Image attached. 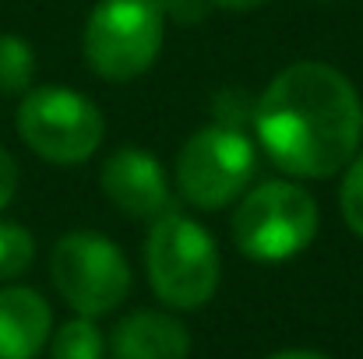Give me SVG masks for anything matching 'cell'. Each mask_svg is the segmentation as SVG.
Segmentation results:
<instances>
[{
    "mask_svg": "<svg viewBox=\"0 0 363 359\" xmlns=\"http://www.w3.org/2000/svg\"><path fill=\"white\" fill-rule=\"evenodd\" d=\"M254 130L282 173L300 180H328L360 152V96L332 64L300 60L279 71L257 96Z\"/></svg>",
    "mask_w": 363,
    "mask_h": 359,
    "instance_id": "6da1fadb",
    "label": "cell"
},
{
    "mask_svg": "<svg viewBox=\"0 0 363 359\" xmlns=\"http://www.w3.org/2000/svg\"><path fill=\"white\" fill-rule=\"evenodd\" d=\"M145 271L152 292L173 310H201L223 278V261L212 233L187 219L184 212L169 208L152 219L145 239Z\"/></svg>",
    "mask_w": 363,
    "mask_h": 359,
    "instance_id": "7a4b0ae2",
    "label": "cell"
},
{
    "mask_svg": "<svg viewBox=\"0 0 363 359\" xmlns=\"http://www.w3.org/2000/svg\"><path fill=\"white\" fill-rule=\"evenodd\" d=\"M318 201L300 183L268 180L247 190L233 212V243L257 264H282L303 253L318 237Z\"/></svg>",
    "mask_w": 363,
    "mask_h": 359,
    "instance_id": "3957f363",
    "label": "cell"
},
{
    "mask_svg": "<svg viewBox=\"0 0 363 359\" xmlns=\"http://www.w3.org/2000/svg\"><path fill=\"white\" fill-rule=\"evenodd\" d=\"M162 35V0H99L85 21V60L99 78L123 85L155 64Z\"/></svg>",
    "mask_w": 363,
    "mask_h": 359,
    "instance_id": "277c9868",
    "label": "cell"
},
{
    "mask_svg": "<svg viewBox=\"0 0 363 359\" xmlns=\"http://www.w3.org/2000/svg\"><path fill=\"white\" fill-rule=\"evenodd\" d=\"M14 127L21 141L53 166L89 162L106 137V120L99 106L89 96L64 85L28 89L18 106Z\"/></svg>",
    "mask_w": 363,
    "mask_h": 359,
    "instance_id": "5b68a950",
    "label": "cell"
},
{
    "mask_svg": "<svg viewBox=\"0 0 363 359\" xmlns=\"http://www.w3.org/2000/svg\"><path fill=\"white\" fill-rule=\"evenodd\" d=\"M254 169H257V152L250 137L240 127L212 123L184 141L173 166L177 194L198 212H219L240 201L247 183L254 180Z\"/></svg>",
    "mask_w": 363,
    "mask_h": 359,
    "instance_id": "8992f818",
    "label": "cell"
},
{
    "mask_svg": "<svg viewBox=\"0 0 363 359\" xmlns=\"http://www.w3.org/2000/svg\"><path fill=\"white\" fill-rule=\"evenodd\" d=\"M50 275L64 303L82 317L113 314L130 296V264L123 250L92 229L57 239L50 253Z\"/></svg>",
    "mask_w": 363,
    "mask_h": 359,
    "instance_id": "52a82bcc",
    "label": "cell"
},
{
    "mask_svg": "<svg viewBox=\"0 0 363 359\" xmlns=\"http://www.w3.org/2000/svg\"><path fill=\"white\" fill-rule=\"evenodd\" d=\"M103 194L130 219H159L173 208V190L162 162L145 148H117L99 173Z\"/></svg>",
    "mask_w": 363,
    "mask_h": 359,
    "instance_id": "ba28073f",
    "label": "cell"
},
{
    "mask_svg": "<svg viewBox=\"0 0 363 359\" xmlns=\"http://www.w3.org/2000/svg\"><path fill=\"white\" fill-rule=\"evenodd\" d=\"M53 335V310L28 285L0 289V359H35Z\"/></svg>",
    "mask_w": 363,
    "mask_h": 359,
    "instance_id": "9c48e42d",
    "label": "cell"
},
{
    "mask_svg": "<svg viewBox=\"0 0 363 359\" xmlns=\"http://www.w3.org/2000/svg\"><path fill=\"white\" fill-rule=\"evenodd\" d=\"M113 359H187L191 331L162 310H134L110 335Z\"/></svg>",
    "mask_w": 363,
    "mask_h": 359,
    "instance_id": "30bf717a",
    "label": "cell"
},
{
    "mask_svg": "<svg viewBox=\"0 0 363 359\" xmlns=\"http://www.w3.org/2000/svg\"><path fill=\"white\" fill-rule=\"evenodd\" d=\"M106 338L96 324V317H71L50 335V359H103Z\"/></svg>",
    "mask_w": 363,
    "mask_h": 359,
    "instance_id": "8fae6325",
    "label": "cell"
},
{
    "mask_svg": "<svg viewBox=\"0 0 363 359\" xmlns=\"http://www.w3.org/2000/svg\"><path fill=\"white\" fill-rule=\"evenodd\" d=\"M35 78V53L21 35L0 32V96H25Z\"/></svg>",
    "mask_w": 363,
    "mask_h": 359,
    "instance_id": "7c38bea8",
    "label": "cell"
},
{
    "mask_svg": "<svg viewBox=\"0 0 363 359\" xmlns=\"http://www.w3.org/2000/svg\"><path fill=\"white\" fill-rule=\"evenodd\" d=\"M32 261H35V237L18 222L0 219V282L25 275Z\"/></svg>",
    "mask_w": 363,
    "mask_h": 359,
    "instance_id": "4fadbf2b",
    "label": "cell"
},
{
    "mask_svg": "<svg viewBox=\"0 0 363 359\" xmlns=\"http://www.w3.org/2000/svg\"><path fill=\"white\" fill-rule=\"evenodd\" d=\"M339 208L350 233L363 239V152H357L353 162L346 166V176L339 187Z\"/></svg>",
    "mask_w": 363,
    "mask_h": 359,
    "instance_id": "5bb4252c",
    "label": "cell"
},
{
    "mask_svg": "<svg viewBox=\"0 0 363 359\" xmlns=\"http://www.w3.org/2000/svg\"><path fill=\"white\" fill-rule=\"evenodd\" d=\"M18 162H14V155L0 144V212L14 201V194H18Z\"/></svg>",
    "mask_w": 363,
    "mask_h": 359,
    "instance_id": "9a60e30c",
    "label": "cell"
},
{
    "mask_svg": "<svg viewBox=\"0 0 363 359\" xmlns=\"http://www.w3.org/2000/svg\"><path fill=\"white\" fill-rule=\"evenodd\" d=\"M162 11L184 25H198L208 14V0H162Z\"/></svg>",
    "mask_w": 363,
    "mask_h": 359,
    "instance_id": "2e32d148",
    "label": "cell"
},
{
    "mask_svg": "<svg viewBox=\"0 0 363 359\" xmlns=\"http://www.w3.org/2000/svg\"><path fill=\"white\" fill-rule=\"evenodd\" d=\"M264 359H332L325 353H314V349H282V353H272Z\"/></svg>",
    "mask_w": 363,
    "mask_h": 359,
    "instance_id": "e0dca14e",
    "label": "cell"
},
{
    "mask_svg": "<svg viewBox=\"0 0 363 359\" xmlns=\"http://www.w3.org/2000/svg\"><path fill=\"white\" fill-rule=\"evenodd\" d=\"M208 4L226 7V11H254V7H261V4H268V0H208Z\"/></svg>",
    "mask_w": 363,
    "mask_h": 359,
    "instance_id": "ac0fdd59",
    "label": "cell"
}]
</instances>
